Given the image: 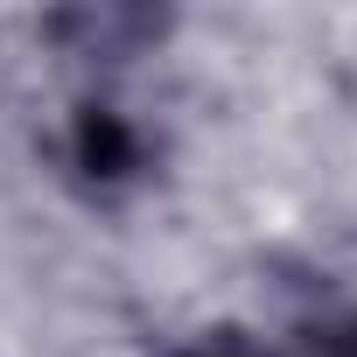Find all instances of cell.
<instances>
[{
	"label": "cell",
	"mask_w": 357,
	"mask_h": 357,
	"mask_svg": "<svg viewBox=\"0 0 357 357\" xmlns=\"http://www.w3.org/2000/svg\"><path fill=\"white\" fill-rule=\"evenodd\" d=\"M175 357H259L245 336H211V343H197V350H175Z\"/></svg>",
	"instance_id": "cell-1"
}]
</instances>
